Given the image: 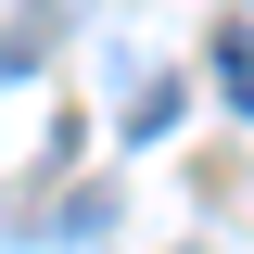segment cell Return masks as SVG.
Instances as JSON below:
<instances>
[{
    "label": "cell",
    "instance_id": "1",
    "mask_svg": "<svg viewBox=\"0 0 254 254\" xmlns=\"http://www.w3.org/2000/svg\"><path fill=\"white\" fill-rule=\"evenodd\" d=\"M178 76H153V64H127V89H115V127H127V140H165V127H178Z\"/></svg>",
    "mask_w": 254,
    "mask_h": 254
},
{
    "label": "cell",
    "instance_id": "2",
    "mask_svg": "<svg viewBox=\"0 0 254 254\" xmlns=\"http://www.w3.org/2000/svg\"><path fill=\"white\" fill-rule=\"evenodd\" d=\"M216 89H229V115H254V38H242V26L216 38Z\"/></svg>",
    "mask_w": 254,
    "mask_h": 254
}]
</instances>
